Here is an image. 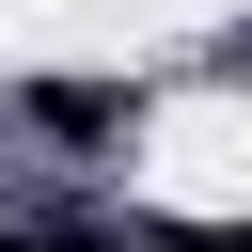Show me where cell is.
Segmentation results:
<instances>
[{"label": "cell", "instance_id": "1", "mask_svg": "<svg viewBox=\"0 0 252 252\" xmlns=\"http://www.w3.org/2000/svg\"><path fill=\"white\" fill-rule=\"evenodd\" d=\"M32 126H47L63 158H126V126H142V79H32Z\"/></svg>", "mask_w": 252, "mask_h": 252}, {"label": "cell", "instance_id": "2", "mask_svg": "<svg viewBox=\"0 0 252 252\" xmlns=\"http://www.w3.org/2000/svg\"><path fill=\"white\" fill-rule=\"evenodd\" d=\"M32 252H126V236H94V220H63V236H32Z\"/></svg>", "mask_w": 252, "mask_h": 252}, {"label": "cell", "instance_id": "3", "mask_svg": "<svg viewBox=\"0 0 252 252\" xmlns=\"http://www.w3.org/2000/svg\"><path fill=\"white\" fill-rule=\"evenodd\" d=\"M173 252H252V220H220V236H173Z\"/></svg>", "mask_w": 252, "mask_h": 252}]
</instances>
